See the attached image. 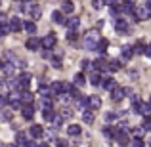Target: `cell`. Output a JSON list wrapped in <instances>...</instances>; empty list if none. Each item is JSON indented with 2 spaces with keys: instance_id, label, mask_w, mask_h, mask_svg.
I'll use <instances>...</instances> for the list:
<instances>
[{
  "instance_id": "7c38bea8",
  "label": "cell",
  "mask_w": 151,
  "mask_h": 147,
  "mask_svg": "<svg viewBox=\"0 0 151 147\" xmlns=\"http://www.w3.org/2000/svg\"><path fill=\"white\" fill-rule=\"evenodd\" d=\"M115 140H117V143L121 147H126L128 145V132H126V130H119V134H117Z\"/></svg>"
},
{
  "instance_id": "7402d4cb",
  "label": "cell",
  "mask_w": 151,
  "mask_h": 147,
  "mask_svg": "<svg viewBox=\"0 0 151 147\" xmlns=\"http://www.w3.org/2000/svg\"><path fill=\"white\" fill-rule=\"evenodd\" d=\"M73 10H75L73 0H63L61 2V11L63 14H73Z\"/></svg>"
},
{
  "instance_id": "d4e9b609",
  "label": "cell",
  "mask_w": 151,
  "mask_h": 147,
  "mask_svg": "<svg viewBox=\"0 0 151 147\" xmlns=\"http://www.w3.org/2000/svg\"><path fill=\"white\" fill-rule=\"evenodd\" d=\"M38 92H40V96L42 98H48V96H52V86H48V84H40L38 86Z\"/></svg>"
},
{
  "instance_id": "7dc6e473",
  "label": "cell",
  "mask_w": 151,
  "mask_h": 147,
  "mask_svg": "<svg viewBox=\"0 0 151 147\" xmlns=\"http://www.w3.org/2000/svg\"><path fill=\"white\" fill-rule=\"evenodd\" d=\"M0 25H10V21H8V15H6V14H0Z\"/></svg>"
},
{
  "instance_id": "8d00e7d4",
  "label": "cell",
  "mask_w": 151,
  "mask_h": 147,
  "mask_svg": "<svg viewBox=\"0 0 151 147\" xmlns=\"http://www.w3.org/2000/svg\"><path fill=\"white\" fill-rule=\"evenodd\" d=\"M59 117H61L63 120H69V118L73 117V111H71V109H63L61 113H59Z\"/></svg>"
},
{
  "instance_id": "44dd1931",
  "label": "cell",
  "mask_w": 151,
  "mask_h": 147,
  "mask_svg": "<svg viewBox=\"0 0 151 147\" xmlns=\"http://www.w3.org/2000/svg\"><path fill=\"white\" fill-rule=\"evenodd\" d=\"M88 80H90V82H92V84H94V86H98V84H101V82H103V78L100 77V71H96V69H94V71H92V73H90V77H88Z\"/></svg>"
},
{
  "instance_id": "ee69618b",
  "label": "cell",
  "mask_w": 151,
  "mask_h": 147,
  "mask_svg": "<svg viewBox=\"0 0 151 147\" xmlns=\"http://www.w3.org/2000/svg\"><path fill=\"white\" fill-rule=\"evenodd\" d=\"M67 40H69L71 44H75V40H77V33H73V31H69V34H67Z\"/></svg>"
},
{
  "instance_id": "91938a15",
  "label": "cell",
  "mask_w": 151,
  "mask_h": 147,
  "mask_svg": "<svg viewBox=\"0 0 151 147\" xmlns=\"http://www.w3.org/2000/svg\"><path fill=\"white\" fill-rule=\"evenodd\" d=\"M14 2H19V0H14Z\"/></svg>"
},
{
  "instance_id": "836d02e7",
  "label": "cell",
  "mask_w": 151,
  "mask_h": 147,
  "mask_svg": "<svg viewBox=\"0 0 151 147\" xmlns=\"http://www.w3.org/2000/svg\"><path fill=\"white\" fill-rule=\"evenodd\" d=\"M15 141H17V145H25L27 141H29L27 140V134L25 132H17L15 134Z\"/></svg>"
},
{
  "instance_id": "30bf717a",
  "label": "cell",
  "mask_w": 151,
  "mask_h": 147,
  "mask_svg": "<svg viewBox=\"0 0 151 147\" xmlns=\"http://www.w3.org/2000/svg\"><path fill=\"white\" fill-rule=\"evenodd\" d=\"M29 136L35 138V140L42 138V136H44V130H42V126H40V124H33V126L29 128Z\"/></svg>"
},
{
  "instance_id": "680465c9",
  "label": "cell",
  "mask_w": 151,
  "mask_h": 147,
  "mask_svg": "<svg viewBox=\"0 0 151 147\" xmlns=\"http://www.w3.org/2000/svg\"><path fill=\"white\" fill-rule=\"evenodd\" d=\"M124 2H132V0H124Z\"/></svg>"
},
{
  "instance_id": "ab89813d",
  "label": "cell",
  "mask_w": 151,
  "mask_h": 147,
  "mask_svg": "<svg viewBox=\"0 0 151 147\" xmlns=\"http://www.w3.org/2000/svg\"><path fill=\"white\" fill-rule=\"evenodd\" d=\"M58 98H59V101H63V103H69L73 96H71V94H65V92H63V94H59Z\"/></svg>"
},
{
  "instance_id": "ba28073f",
  "label": "cell",
  "mask_w": 151,
  "mask_h": 147,
  "mask_svg": "<svg viewBox=\"0 0 151 147\" xmlns=\"http://www.w3.org/2000/svg\"><path fill=\"white\" fill-rule=\"evenodd\" d=\"M2 75L6 78L14 77V75H15V65H14V63H10V61H4L2 63Z\"/></svg>"
},
{
  "instance_id": "8fae6325",
  "label": "cell",
  "mask_w": 151,
  "mask_h": 147,
  "mask_svg": "<svg viewBox=\"0 0 151 147\" xmlns=\"http://www.w3.org/2000/svg\"><path fill=\"white\" fill-rule=\"evenodd\" d=\"M52 21H54V23H58V25H67V19L63 17V11H61V10L52 11Z\"/></svg>"
},
{
  "instance_id": "6125c7cd",
  "label": "cell",
  "mask_w": 151,
  "mask_h": 147,
  "mask_svg": "<svg viewBox=\"0 0 151 147\" xmlns=\"http://www.w3.org/2000/svg\"><path fill=\"white\" fill-rule=\"evenodd\" d=\"M149 103H151V99H149Z\"/></svg>"
},
{
  "instance_id": "60d3db41",
  "label": "cell",
  "mask_w": 151,
  "mask_h": 147,
  "mask_svg": "<svg viewBox=\"0 0 151 147\" xmlns=\"http://www.w3.org/2000/svg\"><path fill=\"white\" fill-rule=\"evenodd\" d=\"M44 109H52V99L50 98H42V111Z\"/></svg>"
},
{
  "instance_id": "681fc988",
  "label": "cell",
  "mask_w": 151,
  "mask_h": 147,
  "mask_svg": "<svg viewBox=\"0 0 151 147\" xmlns=\"http://www.w3.org/2000/svg\"><path fill=\"white\" fill-rule=\"evenodd\" d=\"M10 117H12V115H10V111H8V109H4V111H2V118H4V120H10Z\"/></svg>"
},
{
  "instance_id": "7bdbcfd3",
  "label": "cell",
  "mask_w": 151,
  "mask_h": 147,
  "mask_svg": "<svg viewBox=\"0 0 151 147\" xmlns=\"http://www.w3.org/2000/svg\"><path fill=\"white\" fill-rule=\"evenodd\" d=\"M52 67H54V69H61V59L54 57V59H52Z\"/></svg>"
},
{
  "instance_id": "1f68e13d",
  "label": "cell",
  "mask_w": 151,
  "mask_h": 147,
  "mask_svg": "<svg viewBox=\"0 0 151 147\" xmlns=\"http://www.w3.org/2000/svg\"><path fill=\"white\" fill-rule=\"evenodd\" d=\"M52 92L58 94V96H59V94H63V82L54 80V82H52Z\"/></svg>"
},
{
  "instance_id": "f546056e",
  "label": "cell",
  "mask_w": 151,
  "mask_h": 147,
  "mask_svg": "<svg viewBox=\"0 0 151 147\" xmlns=\"http://www.w3.org/2000/svg\"><path fill=\"white\" fill-rule=\"evenodd\" d=\"M82 120H84L86 124H92V122H94V111L86 109L84 113H82Z\"/></svg>"
},
{
  "instance_id": "4fadbf2b",
  "label": "cell",
  "mask_w": 151,
  "mask_h": 147,
  "mask_svg": "<svg viewBox=\"0 0 151 147\" xmlns=\"http://www.w3.org/2000/svg\"><path fill=\"white\" fill-rule=\"evenodd\" d=\"M115 31H117V33H128V23L122 17L115 19Z\"/></svg>"
},
{
  "instance_id": "f35d334b",
  "label": "cell",
  "mask_w": 151,
  "mask_h": 147,
  "mask_svg": "<svg viewBox=\"0 0 151 147\" xmlns=\"http://www.w3.org/2000/svg\"><path fill=\"white\" fill-rule=\"evenodd\" d=\"M145 48H147V46H144L142 42H138V44L134 46V52H136V54L140 55V54H145Z\"/></svg>"
},
{
  "instance_id": "8992f818",
  "label": "cell",
  "mask_w": 151,
  "mask_h": 147,
  "mask_svg": "<svg viewBox=\"0 0 151 147\" xmlns=\"http://www.w3.org/2000/svg\"><path fill=\"white\" fill-rule=\"evenodd\" d=\"M40 46H42V40H38L37 37H29V38H27V42H25V48L31 50V52H37Z\"/></svg>"
},
{
  "instance_id": "7a4b0ae2",
  "label": "cell",
  "mask_w": 151,
  "mask_h": 147,
  "mask_svg": "<svg viewBox=\"0 0 151 147\" xmlns=\"http://www.w3.org/2000/svg\"><path fill=\"white\" fill-rule=\"evenodd\" d=\"M132 109L134 111H138L140 115H144V117H149L151 115V103H144V101H140L138 98H132Z\"/></svg>"
},
{
  "instance_id": "9a60e30c",
  "label": "cell",
  "mask_w": 151,
  "mask_h": 147,
  "mask_svg": "<svg viewBox=\"0 0 151 147\" xmlns=\"http://www.w3.org/2000/svg\"><path fill=\"white\" fill-rule=\"evenodd\" d=\"M100 107H101V99L98 96H90L88 98V109L90 111H98Z\"/></svg>"
},
{
  "instance_id": "94428289",
  "label": "cell",
  "mask_w": 151,
  "mask_h": 147,
  "mask_svg": "<svg viewBox=\"0 0 151 147\" xmlns=\"http://www.w3.org/2000/svg\"><path fill=\"white\" fill-rule=\"evenodd\" d=\"M27 2H31V0H27Z\"/></svg>"
},
{
  "instance_id": "c3c4849f",
  "label": "cell",
  "mask_w": 151,
  "mask_h": 147,
  "mask_svg": "<svg viewBox=\"0 0 151 147\" xmlns=\"http://www.w3.org/2000/svg\"><path fill=\"white\" fill-rule=\"evenodd\" d=\"M12 33V27L10 25H2V37H6V34Z\"/></svg>"
},
{
  "instance_id": "cb8c5ba5",
  "label": "cell",
  "mask_w": 151,
  "mask_h": 147,
  "mask_svg": "<svg viewBox=\"0 0 151 147\" xmlns=\"http://www.w3.org/2000/svg\"><path fill=\"white\" fill-rule=\"evenodd\" d=\"M107 48H109V40H107V38H101V40H100V44H98V48H96V52L103 55V54L107 52Z\"/></svg>"
},
{
  "instance_id": "11a10c76",
  "label": "cell",
  "mask_w": 151,
  "mask_h": 147,
  "mask_svg": "<svg viewBox=\"0 0 151 147\" xmlns=\"http://www.w3.org/2000/svg\"><path fill=\"white\" fill-rule=\"evenodd\" d=\"M4 147H17V143H4Z\"/></svg>"
},
{
  "instance_id": "2e32d148",
  "label": "cell",
  "mask_w": 151,
  "mask_h": 147,
  "mask_svg": "<svg viewBox=\"0 0 151 147\" xmlns=\"http://www.w3.org/2000/svg\"><path fill=\"white\" fill-rule=\"evenodd\" d=\"M109 94H111V99H113V101H121V99L124 98L126 90H124V88H121V86H117V88H115L113 92H109Z\"/></svg>"
},
{
  "instance_id": "db71d44e",
  "label": "cell",
  "mask_w": 151,
  "mask_h": 147,
  "mask_svg": "<svg viewBox=\"0 0 151 147\" xmlns=\"http://www.w3.org/2000/svg\"><path fill=\"white\" fill-rule=\"evenodd\" d=\"M145 55H147V57L151 59V44L147 46V48H145Z\"/></svg>"
},
{
  "instance_id": "e0dca14e",
  "label": "cell",
  "mask_w": 151,
  "mask_h": 147,
  "mask_svg": "<svg viewBox=\"0 0 151 147\" xmlns=\"http://www.w3.org/2000/svg\"><path fill=\"white\" fill-rule=\"evenodd\" d=\"M21 115H23V118H25V120H33V117H35V107L33 105H25L21 109Z\"/></svg>"
},
{
  "instance_id": "9f6ffc18",
  "label": "cell",
  "mask_w": 151,
  "mask_h": 147,
  "mask_svg": "<svg viewBox=\"0 0 151 147\" xmlns=\"http://www.w3.org/2000/svg\"><path fill=\"white\" fill-rule=\"evenodd\" d=\"M145 6H147L149 10H151V0H145Z\"/></svg>"
},
{
  "instance_id": "f907efd6",
  "label": "cell",
  "mask_w": 151,
  "mask_h": 147,
  "mask_svg": "<svg viewBox=\"0 0 151 147\" xmlns=\"http://www.w3.org/2000/svg\"><path fill=\"white\" fill-rule=\"evenodd\" d=\"M142 126L145 128V132H147V130H151V120H149V118H145V122H144Z\"/></svg>"
},
{
  "instance_id": "4dcf8cb0",
  "label": "cell",
  "mask_w": 151,
  "mask_h": 147,
  "mask_svg": "<svg viewBox=\"0 0 151 147\" xmlns=\"http://www.w3.org/2000/svg\"><path fill=\"white\" fill-rule=\"evenodd\" d=\"M25 31L29 33V37H35L37 34V25L33 21H25Z\"/></svg>"
},
{
  "instance_id": "52a82bcc",
  "label": "cell",
  "mask_w": 151,
  "mask_h": 147,
  "mask_svg": "<svg viewBox=\"0 0 151 147\" xmlns=\"http://www.w3.org/2000/svg\"><path fill=\"white\" fill-rule=\"evenodd\" d=\"M134 54H136V52H134V46H130V44L122 46V50H121V61H128V59H132Z\"/></svg>"
},
{
  "instance_id": "e575fe53",
  "label": "cell",
  "mask_w": 151,
  "mask_h": 147,
  "mask_svg": "<svg viewBox=\"0 0 151 147\" xmlns=\"http://www.w3.org/2000/svg\"><path fill=\"white\" fill-rule=\"evenodd\" d=\"M119 69H121V59H113V61H109V71H111V73H117Z\"/></svg>"
},
{
  "instance_id": "b9f144b4",
  "label": "cell",
  "mask_w": 151,
  "mask_h": 147,
  "mask_svg": "<svg viewBox=\"0 0 151 147\" xmlns=\"http://www.w3.org/2000/svg\"><path fill=\"white\" fill-rule=\"evenodd\" d=\"M103 6H105L103 0H92V8H94V10H101Z\"/></svg>"
},
{
  "instance_id": "9c48e42d",
  "label": "cell",
  "mask_w": 151,
  "mask_h": 147,
  "mask_svg": "<svg viewBox=\"0 0 151 147\" xmlns=\"http://www.w3.org/2000/svg\"><path fill=\"white\" fill-rule=\"evenodd\" d=\"M10 27H12V33H19L21 29H25V21H21L19 17L10 19Z\"/></svg>"
},
{
  "instance_id": "5bb4252c",
  "label": "cell",
  "mask_w": 151,
  "mask_h": 147,
  "mask_svg": "<svg viewBox=\"0 0 151 147\" xmlns=\"http://www.w3.org/2000/svg\"><path fill=\"white\" fill-rule=\"evenodd\" d=\"M94 69L96 71H109V63H107L105 57H98L94 61Z\"/></svg>"
},
{
  "instance_id": "74e56055",
  "label": "cell",
  "mask_w": 151,
  "mask_h": 147,
  "mask_svg": "<svg viewBox=\"0 0 151 147\" xmlns=\"http://www.w3.org/2000/svg\"><path fill=\"white\" fill-rule=\"evenodd\" d=\"M103 118H105V122H113L115 118H117V113H113V111H107V113L103 115Z\"/></svg>"
},
{
  "instance_id": "277c9868",
  "label": "cell",
  "mask_w": 151,
  "mask_h": 147,
  "mask_svg": "<svg viewBox=\"0 0 151 147\" xmlns=\"http://www.w3.org/2000/svg\"><path fill=\"white\" fill-rule=\"evenodd\" d=\"M55 42H58L55 33H48L44 38H42V48H44V50H52V48L55 46Z\"/></svg>"
},
{
  "instance_id": "d6986e66",
  "label": "cell",
  "mask_w": 151,
  "mask_h": 147,
  "mask_svg": "<svg viewBox=\"0 0 151 147\" xmlns=\"http://www.w3.org/2000/svg\"><path fill=\"white\" fill-rule=\"evenodd\" d=\"M101 86L107 90V92H113V90L117 88V80H115V78H103Z\"/></svg>"
},
{
  "instance_id": "f1b7e54d",
  "label": "cell",
  "mask_w": 151,
  "mask_h": 147,
  "mask_svg": "<svg viewBox=\"0 0 151 147\" xmlns=\"http://www.w3.org/2000/svg\"><path fill=\"white\" fill-rule=\"evenodd\" d=\"M73 82H75V86H78V88H81V86H84L86 84L84 75H82V73H77V75H75V78H73Z\"/></svg>"
},
{
  "instance_id": "4316f807",
  "label": "cell",
  "mask_w": 151,
  "mask_h": 147,
  "mask_svg": "<svg viewBox=\"0 0 151 147\" xmlns=\"http://www.w3.org/2000/svg\"><path fill=\"white\" fill-rule=\"evenodd\" d=\"M117 134H119V130L113 128V126H105L103 128V136L105 138H117Z\"/></svg>"
},
{
  "instance_id": "484cf974",
  "label": "cell",
  "mask_w": 151,
  "mask_h": 147,
  "mask_svg": "<svg viewBox=\"0 0 151 147\" xmlns=\"http://www.w3.org/2000/svg\"><path fill=\"white\" fill-rule=\"evenodd\" d=\"M55 117H58V115H55L52 109H44V111H42V118H44L46 122H52V120H55Z\"/></svg>"
},
{
  "instance_id": "bcb514c9",
  "label": "cell",
  "mask_w": 151,
  "mask_h": 147,
  "mask_svg": "<svg viewBox=\"0 0 151 147\" xmlns=\"http://www.w3.org/2000/svg\"><path fill=\"white\" fill-rule=\"evenodd\" d=\"M42 54V57L44 59H54V55H52V50H44V52H40Z\"/></svg>"
},
{
  "instance_id": "3957f363",
  "label": "cell",
  "mask_w": 151,
  "mask_h": 147,
  "mask_svg": "<svg viewBox=\"0 0 151 147\" xmlns=\"http://www.w3.org/2000/svg\"><path fill=\"white\" fill-rule=\"evenodd\" d=\"M134 17H136L138 21H145V19L151 17V10L145 6V4H142V6L136 4V8H134Z\"/></svg>"
},
{
  "instance_id": "816d5d0a",
  "label": "cell",
  "mask_w": 151,
  "mask_h": 147,
  "mask_svg": "<svg viewBox=\"0 0 151 147\" xmlns=\"http://www.w3.org/2000/svg\"><path fill=\"white\" fill-rule=\"evenodd\" d=\"M103 4H105V6H117V0H103Z\"/></svg>"
},
{
  "instance_id": "83f0119b",
  "label": "cell",
  "mask_w": 151,
  "mask_h": 147,
  "mask_svg": "<svg viewBox=\"0 0 151 147\" xmlns=\"http://www.w3.org/2000/svg\"><path fill=\"white\" fill-rule=\"evenodd\" d=\"M40 15H42V8L35 4V6H33V11H31V19H33V21H37V19H40Z\"/></svg>"
},
{
  "instance_id": "d6a6232c",
  "label": "cell",
  "mask_w": 151,
  "mask_h": 147,
  "mask_svg": "<svg viewBox=\"0 0 151 147\" xmlns=\"http://www.w3.org/2000/svg\"><path fill=\"white\" fill-rule=\"evenodd\" d=\"M67 134H69V136H78V134H81V126L78 124H71V126H67Z\"/></svg>"
},
{
  "instance_id": "5b68a950",
  "label": "cell",
  "mask_w": 151,
  "mask_h": 147,
  "mask_svg": "<svg viewBox=\"0 0 151 147\" xmlns=\"http://www.w3.org/2000/svg\"><path fill=\"white\" fill-rule=\"evenodd\" d=\"M17 80H19V90H21V92H25V90L31 86V75L29 73H21L17 77Z\"/></svg>"
},
{
  "instance_id": "f6af8a7d",
  "label": "cell",
  "mask_w": 151,
  "mask_h": 147,
  "mask_svg": "<svg viewBox=\"0 0 151 147\" xmlns=\"http://www.w3.org/2000/svg\"><path fill=\"white\" fill-rule=\"evenodd\" d=\"M132 147H144V141H142V138H134Z\"/></svg>"
},
{
  "instance_id": "6f0895ef",
  "label": "cell",
  "mask_w": 151,
  "mask_h": 147,
  "mask_svg": "<svg viewBox=\"0 0 151 147\" xmlns=\"http://www.w3.org/2000/svg\"><path fill=\"white\" fill-rule=\"evenodd\" d=\"M40 147H50V145L48 143H40Z\"/></svg>"
},
{
  "instance_id": "6da1fadb",
  "label": "cell",
  "mask_w": 151,
  "mask_h": 147,
  "mask_svg": "<svg viewBox=\"0 0 151 147\" xmlns=\"http://www.w3.org/2000/svg\"><path fill=\"white\" fill-rule=\"evenodd\" d=\"M100 34H98V31H88L84 37V48L86 50H96L98 44H100Z\"/></svg>"
},
{
  "instance_id": "603a6c76",
  "label": "cell",
  "mask_w": 151,
  "mask_h": 147,
  "mask_svg": "<svg viewBox=\"0 0 151 147\" xmlns=\"http://www.w3.org/2000/svg\"><path fill=\"white\" fill-rule=\"evenodd\" d=\"M134 8H136V4H132V2H122V6L119 8V10H121V14H134Z\"/></svg>"
},
{
  "instance_id": "ac0fdd59",
  "label": "cell",
  "mask_w": 151,
  "mask_h": 147,
  "mask_svg": "<svg viewBox=\"0 0 151 147\" xmlns=\"http://www.w3.org/2000/svg\"><path fill=\"white\" fill-rule=\"evenodd\" d=\"M33 101H35V96L29 92V90H25V92L21 94V103H23V107H25V105H33Z\"/></svg>"
},
{
  "instance_id": "ffe728a7",
  "label": "cell",
  "mask_w": 151,
  "mask_h": 147,
  "mask_svg": "<svg viewBox=\"0 0 151 147\" xmlns=\"http://www.w3.org/2000/svg\"><path fill=\"white\" fill-rule=\"evenodd\" d=\"M78 27H81V21H78V17H71V19H67V29H69V31L77 33Z\"/></svg>"
},
{
  "instance_id": "be15d7a7",
  "label": "cell",
  "mask_w": 151,
  "mask_h": 147,
  "mask_svg": "<svg viewBox=\"0 0 151 147\" xmlns=\"http://www.w3.org/2000/svg\"><path fill=\"white\" fill-rule=\"evenodd\" d=\"M149 147H151V143H149Z\"/></svg>"
},
{
  "instance_id": "f5cc1de1",
  "label": "cell",
  "mask_w": 151,
  "mask_h": 147,
  "mask_svg": "<svg viewBox=\"0 0 151 147\" xmlns=\"http://www.w3.org/2000/svg\"><path fill=\"white\" fill-rule=\"evenodd\" d=\"M23 147H40V145H38V143H35V141H31V140H29V141H27V143L23 145Z\"/></svg>"
},
{
  "instance_id": "d590c367",
  "label": "cell",
  "mask_w": 151,
  "mask_h": 147,
  "mask_svg": "<svg viewBox=\"0 0 151 147\" xmlns=\"http://www.w3.org/2000/svg\"><path fill=\"white\" fill-rule=\"evenodd\" d=\"M132 134H134V138H144L145 128H144V126H138V128H134V130H132Z\"/></svg>"
}]
</instances>
